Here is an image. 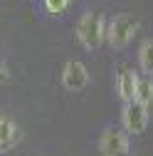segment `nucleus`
I'll return each instance as SVG.
<instances>
[{
    "label": "nucleus",
    "mask_w": 153,
    "mask_h": 156,
    "mask_svg": "<svg viewBox=\"0 0 153 156\" xmlns=\"http://www.w3.org/2000/svg\"><path fill=\"white\" fill-rule=\"evenodd\" d=\"M99 151H101V156H128L131 144H128L126 131L104 129V134L99 136Z\"/></svg>",
    "instance_id": "obj_4"
},
{
    "label": "nucleus",
    "mask_w": 153,
    "mask_h": 156,
    "mask_svg": "<svg viewBox=\"0 0 153 156\" xmlns=\"http://www.w3.org/2000/svg\"><path fill=\"white\" fill-rule=\"evenodd\" d=\"M121 124L128 134H143L148 126V107L136 99L126 102V107L121 112Z\"/></svg>",
    "instance_id": "obj_3"
},
{
    "label": "nucleus",
    "mask_w": 153,
    "mask_h": 156,
    "mask_svg": "<svg viewBox=\"0 0 153 156\" xmlns=\"http://www.w3.org/2000/svg\"><path fill=\"white\" fill-rule=\"evenodd\" d=\"M106 37V23L101 12H84L76 23V40L84 45V50H97Z\"/></svg>",
    "instance_id": "obj_1"
},
{
    "label": "nucleus",
    "mask_w": 153,
    "mask_h": 156,
    "mask_svg": "<svg viewBox=\"0 0 153 156\" xmlns=\"http://www.w3.org/2000/svg\"><path fill=\"white\" fill-rule=\"evenodd\" d=\"M136 87H138V74H136V69L128 67V65H121L119 72H116V89H119L121 102L136 99Z\"/></svg>",
    "instance_id": "obj_5"
},
{
    "label": "nucleus",
    "mask_w": 153,
    "mask_h": 156,
    "mask_svg": "<svg viewBox=\"0 0 153 156\" xmlns=\"http://www.w3.org/2000/svg\"><path fill=\"white\" fill-rule=\"evenodd\" d=\"M17 136H20V129H17V124L10 119V116L0 114V154L10 151V149L17 144Z\"/></svg>",
    "instance_id": "obj_7"
},
{
    "label": "nucleus",
    "mask_w": 153,
    "mask_h": 156,
    "mask_svg": "<svg viewBox=\"0 0 153 156\" xmlns=\"http://www.w3.org/2000/svg\"><path fill=\"white\" fill-rule=\"evenodd\" d=\"M138 65L146 74H153V40H143L138 47Z\"/></svg>",
    "instance_id": "obj_8"
},
{
    "label": "nucleus",
    "mask_w": 153,
    "mask_h": 156,
    "mask_svg": "<svg viewBox=\"0 0 153 156\" xmlns=\"http://www.w3.org/2000/svg\"><path fill=\"white\" fill-rule=\"evenodd\" d=\"M136 32H138V20L133 15H128V12H119V15H114V20L106 25V42L114 50H124L133 40Z\"/></svg>",
    "instance_id": "obj_2"
},
{
    "label": "nucleus",
    "mask_w": 153,
    "mask_h": 156,
    "mask_svg": "<svg viewBox=\"0 0 153 156\" xmlns=\"http://www.w3.org/2000/svg\"><path fill=\"white\" fill-rule=\"evenodd\" d=\"M0 80H3V65H0Z\"/></svg>",
    "instance_id": "obj_11"
},
{
    "label": "nucleus",
    "mask_w": 153,
    "mask_h": 156,
    "mask_svg": "<svg viewBox=\"0 0 153 156\" xmlns=\"http://www.w3.org/2000/svg\"><path fill=\"white\" fill-rule=\"evenodd\" d=\"M89 82V72L82 62H76V60H69L62 69V87L67 89H84Z\"/></svg>",
    "instance_id": "obj_6"
},
{
    "label": "nucleus",
    "mask_w": 153,
    "mask_h": 156,
    "mask_svg": "<svg viewBox=\"0 0 153 156\" xmlns=\"http://www.w3.org/2000/svg\"><path fill=\"white\" fill-rule=\"evenodd\" d=\"M67 3H69V0H45V5H47L49 12H62L67 8Z\"/></svg>",
    "instance_id": "obj_10"
},
{
    "label": "nucleus",
    "mask_w": 153,
    "mask_h": 156,
    "mask_svg": "<svg viewBox=\"0 0 153 156\" xmlns=\"http://www.w3.org/2000/svg\"><path fill=\"white\" fill-rule=\"evenodd\" d=\"M136 102L146 104L148 109L153 107V80H151V77H143V80H138V87H136Z\"/></svg>",
    "instance_id": "obj_9"
}]
</instances>
